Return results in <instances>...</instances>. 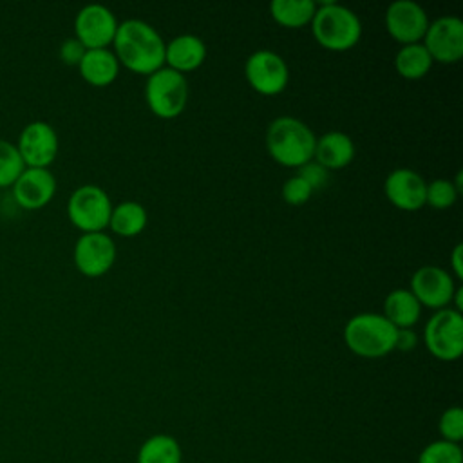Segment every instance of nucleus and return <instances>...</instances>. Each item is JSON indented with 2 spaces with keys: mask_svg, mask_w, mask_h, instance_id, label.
<instances>
[{
  "mask_svg": "<svg viewBox=\"0 0 463 463\" xmlns=\"http://www.w3.org/2000/svg\"><path fill=\"white\" fill-rule=\"evenodd\" d=\"M114 54L119 65L143 76H150L165 63L166 42L143 20H125L114 36Z\"/></svg>",
  "mask_w": 463,
  "mask_h": 463,
  "instance_id": "1",
  "label": "nucleus"
},
{
  "mask_svg": "<svg viewBox=\"0 0 463 463\" xmlns=\"http://www.w3.org/2000/svg\"><path fill=\"white\" fill-rule=\"evenodd\" d=\"M317 136L313 130L293 116L275 118L266 130V148L275 163L288 168H300L315 154Z\"/></svg>",
  "mask_w": 463,
  "mask_h": 463,
  "instance_id": "2",
  "label": "nucleus"
},
{
  "mask_svg": "<svg viewBox=\"0 0 463 463\" xmlns=\"http://www.w3.org/2000/svg\"><path fill=\"white\" fill-rule=\"evenodd\" d=\"M309 25L317 43L335 52L353 49L362 36L358 14L336 2H322L317 5Z\"/></svg>",
  "mask_w": 463,
  "mask_h": 463,
  "instance_id": "3",
  "label": "nucleus"
},
{
  "mask_svg": "<svg viewBox=\"0 0 463 463\" xmlns=\"http://www.w3.org/2000/svg\"><path fill=\"white\" fill-rule=\"evenodd\" d=\"M396 331L382 313H358L345 322L344 342L362 358H380L394 351Z\"/></svg>",
  "mask_w": 463,
  "mask_h": 463,
  "instance_id": "4",
  "label": "nucleus"
},
{
  "mask_svg": "<svg viewBox=\"0 0 463 463\" xmlns=\"http://www.w3.org/2000/svg\"><path fill=\"white\" fill-rule=\"evenodd\" d=\"M145 101L154 116L161 119L177 118L188 101V81L184 74L161 67L146 76Z\"/></svg>",
  "mask_w": 463,
  "mask_h": 463,
  "instance_id": "5",
  "label": "nucleus"
},
{
  "mask_svg": "<svg viewBox=\"0 0 463 463\" xmlns=\"http://www.w3.org/2000/svg\"><path fill=\"white\" fill-rule=\"evenodd\" d=\"M423 342L434 358L458 360L463 353V315L452 307L434 311L423 327Z\"/></svg>",
  "mask_w": 463,
  "mask_h": 463,
  "instance_id": "6",
  "label": "nucleus"
},
{
  "mask_svg": "<svg viewBox=\"0 0 463 463\" xmlns=\"http://www.w3.org/2000/svg\"><path fill=\"white\" fill-rule=\"evenodd\" d=\"M112 213V201L109 194L98 184L78 186L67 201L69 221L83 233L103 232L109 228Z\"/></svg>",
  "mask_w": 463,
  "mask_h": 463,
  "instance_id": "7",
  "label": "nucleus"
},
{
  "mask_svg": "<svg viewBox=\"0 0 463 463\" xmlns=\"http://www.w3.org/2000/svg\"><path fill=\"white\" fill-rule=\"evenodd\" d=\"M244 76L255 92L262 96H277L288 87L289 69L280 54L269 49H260L248 56Z\"/></svg>",
  "mask_w": 463,
  "mask_h": 463,
  "instance_id": "8",
  "label": "nucleus"
},
{
  "mask_svg": "<svg viewBox=\"0 0 463 463\" xmlns=\"http://www.w3.org/2000/svg\"><path fill=\"white\" fill-rule=\"evenodd\" d=\"M116 14L101 4L83 5L74 18V38L85 49H109L118 31Z\"/></svg>",
  "mask_w": 463,
  "mask_h": 463,
  "instance_id": "9",
  "label": "nucleus"
},
{
  "mask_svg": "<svg viewBox=\"0 0 463 463\" xmlns=\"http://www.w3.org/2000/svg\"><path fill=\"white\" fill-rule=\"evenodd\" d=\"M72 260L81 275L101 277L116 262V244L105 232L81 233L74 244Z\"/></svg>",
  "mask_w": 463,
  "mask_h": 463,
  "instance_id": "10",
  "label": "nucleus"
},
{
  "mask_svg": "<svg viewBox=\"0 0 463 463\" xmlns=\"http://www.w3.org/2000/svg\"><path fill=\"white\" fill-rule=\"evenodd\" d=\"M14 145L29 168H49L58 156V134L47 121L27 123Z\"/></svg>",
  "mask_w": 463,
  "mask_h": 463,
  "instance_id": "11",
  "label": "nucleus"
},
{
  "mask_svg": "<svg viewBox=\"0 0 463 463\" xmlns=\"http://www.w3.org/2000/svg\"><path fill=\"white\" fill-rule=\"evenodd\" d=\"M421 43L432 61H459L463 56V22L458 16H439L429 24Z\"/></svg>",
  "mask_w": 463,
  "mask_h": 463,
  "instance_id": "12",
  "label": "nucleus"
},
{
  "mask_svg": "<svg viewBox=\"0 0 463 463\" xmlns=\"http://www.w3.org/2000/svg\"><path fill=\"white\" fill-rule=\"evenodd\" d=\"M385 29L402 45L420 43L429 27L425 9L412 0H396L385 11Z\"/></svg>",
  "mask_w": 463,
  "mask_h": 463,
  "instance_id": "13",
  "label": "nucleus"
},
{
  "mask_svg": "<svg viewBox=\"0 0 463 463\" xmlns=\"http://www.w3.org/2000/svg\"><path fill=\"white\" fill-rule=\"evenodd\" d=\"M454 289V279L439 266H421L411 277V293L416 297L420 306L434 311L450 304Z\"/></svg>",
  "mask_w": 463,
  "mask_h": 463,
  "instance_id": "14",
  "label": "nucleus"
},
{
  "mask_svg": "<svg viewBox=\"0 0 463 463\" xmlns=\"http://www.w3.org/2000/svg\"><path fill=\"white\" fill-rule=\"evenodd\" d=\"M14 203L24 210H40L51 203L56 194V179L49 168H29L11 186Z\"/></svg>",
  "mask_w": 463,
  "mask_h": 463,
  "instance_id": "15",
  "label": "nucleus"
},
{
  "mask_svg": "<svg viewBox=\"0 0 463 463\" xmlns=\"http://www.w3.org/2000/svg\"><path fill=\"white\" fill-rule=\"evenodd\" d=\"M425 179L411 168H396L383 181L389 203L403 212H416L425 206Z\"/></svg>",
  "mask_w": 463,
  "mask_h": 463,
  "instance_id": "16",
  "label": "nucleus"
},
{
  "mask_svg": "<svg viewBox=\"0 0 463 463\" xmlns=\"http://www.w3.org/2000/svg\"><path fill=\"white\" fill-rule=\"evenodd\" d=\"M206 43L195 34H179L165 45V63L175 72H190L203 65Z\"/></svg>",
  "mask_w": 463,
  "mask_h": 463,
  "instance_id": "17",
  "label": "nucleus"
},
{
  "mask_svg": "<svg viewBox=\"0 0 463 463\" xmlns=\"http://www.w3.org/2000/svg\"><path fill=\"white\" fill-rule=\"evenodd\" d=\"M353 159H354V143L347 134L340 130H329L317 139L313 161H317L326 170L344 168Z\"/></svg>",
  "mask_w": 463,
  "mask_h": 463,
  "instance_id": "18",
  "label": "nucleus"
},
{
  "mask_svg": "<svg viewBox=\"0 0 463 463\" xmlns=\"http://www.w3.org/2000/svg\"><path fill=\"white\" fill-rule=\"evenodd\" d=\"M80 76L94 85L107 87L119 74V61L110 49H87L80 65Z\"/></svg>",
  "mask_w": 463,
  "mask_h": 463,
  "instance_id": "19",
  "label": "nucleus"
},
{
  "mask_svg": "<svg viewBox=\"0 0 463 463\" xmlns=\"http://www.w3.org/2000/svg\"><path fill=\"white\" fill-rule=\"evenodd\" d=\"M396 329H409L412 327L420 315L421 306L411 289L396 288L392 289L383 300V313H382Z\"/></svg>",
  "mask_w": 463,
  "mask_h": 463,
  "instance_id": "20",
  "label": "nucleus"
},
{
  "mask_svg": "<svg viewBox=\"0 0 463 463\" xmlns=\"http://www.w3.org/2000/svg\"><path fill=\"white\" fill-rule=\"evenodd\" d=\"M148 215L143 204L136 201H121L112 206L109 228L121 237H136L146 226Z\"/></svg>",
  "mask_w": 463,
  "mask_h": 463,
  "instance_id": "21",
  "label": "nucleus"
},
{
  "mask_svg": "<svg viewBox=\"0 0 463 463\" xmlns=\"http://www.w3.org/2000/svg\"><path fill=\"white\" fill-rule=\"evenodd\" d=\"M317 11V2L313 0H273L269 4L271 18L289 29H298L311 24Z\"/></svg>",
  "mask_w": 463,
  "mask_h": 463,
  "instance_id": "22",
  "label": "nucleus"
},
{
  "mask_svg": "<svg viewBox=\"0 0 463 463\" xmlns=\"http://www.w3.org/2000/svg\"><path fill=\"white\" fill-rule=\"evenodd\" d=\"M432 63L434 61L421 42L402 45L394 56L396 72L405 80H420L427 76Z\"/></svg>",
  "mask_w": 463,
  "mask_h": 463,
  "instance_id": "23",
  "label": "nucleus"
},
{
  "mask_svg": "<svg viewBox=\"0 0 463 463\" xmlns=\"http://www.w3.org/2000/svg\"><path fill=\"white\" fill-rule=\"evenodd\" d=\"M137 463H181V447L168 434L150 436L139 447Z\"/></svg>",
  "mask_w": 463,
  "mask_h": 463,
  "instance_id": "24",
  "label": "nucleus"
},
{
  "mask_svg": "<svg viewBox=\"0 0 463 463\" xmlns=\"http://www.w3.org/2000/svg\"><path fill=\"white\" fill-rule=\"evenodd\" d=\"M25 165L14 143L0 137V188L13 186Z\"/></svg>",
  "mask_w": 463,
  "mask_h": 463,
  "instance_id": "25",
  "label": "nucleus"
},
{
  "mask_svg": "<svg viewBox=\"0 0 463 463\" xmlns=\"http://www.w3.org/2000/svg\"><path fill=\"white\" fill-rule=\"evenodd\" d=\"M418 463H463V452L458 443L439 439L421 450Z\"/></svg>",
  "mask_w": 463,
  "mask_h": 463,
  "instance_id": "26",
  "label": "nucleus"
},
{
  "mask_svg": "<svg viewBox=\"0 0 463 463\" xmlns=\"http://www.w3.org/2000/svg\"><path fill=\"white\" fill-rule=\"evenodd\" d=\"M458 194L459 192L456 190L452 181L434 179V181L427 183L425 204H429L430 208H436V210H445V208H450L456 203Z\"/></svg>",
  "mask_w": 463,
  "mask_h": 463,
  "instance_id": "27",
  "label": "nucleus"
},
{
  "mask_svg": "<svg viewBox=\"0 0 463 463\" xmlns=\"http://www.w3.org/2000/svg\"><path fill=\"white\" fill-rule=\"evenodd\" d=\"M439 432L445 441L459 443L463 439V411L461 407H449L439 416Z\"/></svg>",
  "mask_w": 463,
  "mask_h": 463,
  "instance_id": "28",
  "label": "nucleus"
},
{
  "mask_svg": "<svg viewBox=\"0 0 463 463\" xmlns=\"http://www.w3.org/2000/svg\"><path fill=\"white\" fill-rule=\"evenodd\" d=\"M313 192L315 190L297 174L293 177L286 179V183L282 184V199L291 206H300V204L307 203L309 197L313 195Z\"/></svg>",
  "mask_w": 463,
  "mask_h": 463,
  "instance_id": "29",
  "label": "nucleus"
},
{
  "mask_svg": "<svg viewBox=\"0 0 463 463\" xmlns=\"http://www.w3.org/2000/svg\"><path fill=\"white\" fill-rule=\"evenodd\" d=\"M297 175H300L313 190L317 188H322L326 183H327V170L324 166H320L317 161H309L306 165H302L300 168H297Z\"/></svg>",
  "mask_w": 463,
  "mask_h": 463,
  "instance_id": "30",
  "label": "nucleus"
},
{
  "mask_svg": "<svg viewBox=\"0 0 463 463\" xmlns=\"http://www.w3.org/2000/svg\"><path fill=\"white\" fill-rule=\"evenodd\" d=\"M85 47L72 36V38H65L63 42H61V45H60V60L63 61V63H67V65H80V61H81V58H83V54H85Z\"/></svg>",
  "mask_w": 463,
  "mask_h": 463,
  "instance_id": "31",
  "label": "nucleus"
},
{
  "mask_svg": "<svg viewBox=\"0 0 463 463\" xmlns=\"http://www.w3.org/2000/svg\"><path fill=\"white\" fill-rule=\"evenodd\" d=\"M418 336L412 331V327L409 329H398L396 331V340H394V349L398 351H412L416 347Z\"/></svg>",
  "mask_w": 463,
  "mask_h": 463,
  "instance_id": "32",
  "label": "nucleus"
},
{
  "mask_svg": "<svg viewBox=\"0 0 463 463\" xmlns=\"http://www.w3.org/2000/svg\"><path fill=\"white\" fill-rule=\"evenodd\" d=\"M450 268L456 279H463V246L456 244L450 251Z\"/></svg>",
  "mask_w": 463,
  "mask_h": 463,
  "instance_id": "33",
  "label": "nucleus"
},
{
  "mask_svg": "<svg viewBox=\"0 0 463 463\" xmlns=\"http://www.w3.org/2000/svg\"><path fill=\"white\" fill-rule=\"evenodd\" d=\"M450 304H454L452 309H456V311H459V313L463 311V288H456V289H454V295H452Z\"/></svg>",
  "mask_w": 463,
  "mask_h": 463,
  "instance_id": "34",
  "label": "nucleus"
}]
</instances>
